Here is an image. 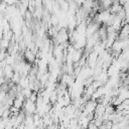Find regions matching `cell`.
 I'll list each match as a JSON object with an SVG mask.
<instances>
[{
  "label": "cell",
  "instance_id": "cell-7",
  "mask_svg": "<svg viewBox=\"0 0 129 129\" xmlns=\"http://www.w3.org/2000/svg\"><path fill=\"white\" fill-rule=\"evenodd\" d=\"M24 101L25 99H22V98H18V97H15L14 98V101H13V105L17 108H23V105H24Z\"/></svg>",
  "mask_w": 129,
  "mask_h": 129
},
{
  "label": "cell",
  "instance_id": "cell-5",
  "mask_svg": "<svg viewBox=\"0 0 129 129\" xmlns=\"http://www.w3.org/2000/svg\"><path fill=\"white\" fill-rule=\"evenodd\" d=\"M122 8H123V5H121V4L119 3V1L114 0L113 4H112V5H111V7L109 8V10H110V12H111V13H117V12H119Z\"/></svg>",
  "mask_w": 129,
  "mask_h": 129
},
{
  "label": "cell",
  "instance_id": "cell-1",
  "mask_svg": "<svg viewBox=\"0 0 129 129\" xmlns=\"http://www.w3.org/2000/svg\"><path fill=\"white\" fill-rule=\"evenodd\" d=\"M23 109H24L25 115H33L34 113H36V104L30 99H25Z\"/></svg>",
  "mask_w": 129,
  "mask_h": 129
},
{
  "label": "cell",
  "instance_id": "cell-6",
  "mask_svg": "<svg viewBox=\"0 0 129 129\" xmlns=\"http://www.w3.org/2000/svg\"><path fill=\"white\" fill-rule=\"evenodd\" d=\"M72 54H73V60H74V62H78L82 58V56H83V53H82V50L81 49H76Z\"/></svg>",
  "mask_w": 129,
  "mask_h": 129
},
{
  "label": "cell",
  "instance_id": "cell-10",
  "mask_svg": "<svg viewBox=\"0 0 129 129\" xmlns=\"http://www.w3.org/2000/svg\"><path fill=\"white\" fill-rule=\"evenodd\" d=\"M116 110H115V108H114V105L112 106V104H108V105H106V112L105 113H108V114H112V113H114Z\"/></svg>",
  "mask_w": 129,
  "mask_h": 129
},
{
  "label": "cell",
  "instance_id": "cell-13",
  "mask_svg": "<svg viewBox=\"0 0 129 129\" xmlns=\"http://www.w3.org/2000/svg\"><path fill=\"white\" fill-rule=\"evenodd\" d=\"M128 75H129V70H128Z\"/></svg>",
  "mask_w": 129,
  "mask_h": 129
},
{
  "label": "cell",
  "instance_id": "cell-11",
  "mask_svg": "<svg viewBox=\"0 0 129 129\" xmlns=\"http://www.w3.org/2000/svg\"><path fill=\"white\" fill-rule=\"evenodd\" d=\"M85 1H86V0H75V2H76L79 6H80V5H83V3H84Z\"/></svg>",
  "mask_w": 129,
  "mask_h": 129
},
{
  "label": "cell",
  "instance_id": "cell-9",
  "mask_svg": "<svg viewBox=\"0 0 129 129\" xmlns=\"http://www.w3.org/2000/svg\"><path fill=\"white\" fill-rule=\"evenodd\" d=\"M10 46V40L1 38V48H8Z\"/></svg>",
  "mask_w": 129,
  "mask_h": 129
},
{
  "label": "cell",
  "instance_id": "cell-2",
  "mask_svg": "<svg viewBox=\"0 0 129 129\" xmlns=\"http://www.w3.org/2000/svg\"><path fill=\"white\" fill-rule=\"evenodd\" d=\"M53 38L55 39L56 44H61V43H63V42H66V41L69 40L70 34L67 32V30L64 28H60L59 31H58V33H57V35L55 37H53Z\"/></svg>",
  "mask_w": 129,
  "mask_h": 129
},
{
  "label": "cell",
  "instance_id": "cell-12",
  "mask_svg": "<svg viewBox=\"0 0 129 129\" xmlns=\"http://www.w3.org/2000/svg\"><path fill=\"white\" fill-rule=\"evenodd\" d=\"M128 2H129V0H119V3H120L121 5H124V4L128 3Z\"/></svg>",
  "mask_w": 129,
  "mask_h": 129
},
{
  "label": "cell",
  "instance_id": "cell-4",
  "mask_svg": "<svg viewBox=\"0 0 129 129\" xmlns=\"http://www.w3.org/2000/svg\"><path fill=\"white\" fill-rule=\"evenodd\" d=\"M24 58H25L28 62L32 63V62H35V60H36V54L33 53L30 49H26V50L24 51Z\"/></svg>",
  "mask_w": 129,
  "mask_h": 129
},
{
  "label": "cell",
  "instance_id": "cell-3",
  "mask_svg": "<svg viewBox=\"0 0 129 129\" xmlns=\"http://www.w3.org/2000/svg\"><path fill=\"white\" fill-rule=\"evenodd\" d=\"M3 72H4V77L7 79V80H11L13 75H14V69L12 67V64H6L4 68H3Z\"/></svg>",
  "mask_w": 129,
  "mask_h": 129
},
{
  "label": "cell",
  "instance_id": "cell-8",
  "mask_svg": "<svg viewBox=\"0 0 129 129\" xmlns=\"http://www.w3.org/2000/svg\"><path fill=\"white\" fill-rule=\"evenodd\" d=\"M20 79H21V75H20V73H19V72H14V75H13L11 81H12L14 84H19Z\"/></svg>",
  "mask_w": 129,
  "mask_h": 129
}]
</instances>
